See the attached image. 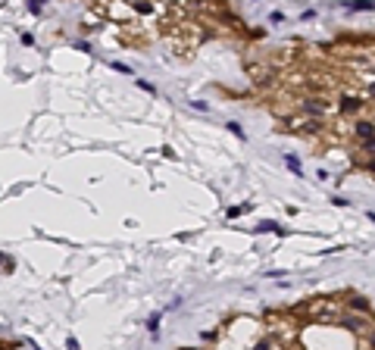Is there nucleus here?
<instances>
[{
    "label": "nucleus",
    "mask_w": 375,
    "mask_h": 350,
    "mask_svg": "<svg viewBox=\"0 0 375 350\" xmlns=\"http://www.w3.org/2000/svg\"><path fill=\"white\" fill-rule=\"evenodd\" d=\"M369 97H372V100H375V82H372V85H369Z\"/></svg>",
    "instance_id": "9d476101"
},
{
    "label": "nucleus",
    "mask_w": 375,
    "mask_h": 350,
    "mask_svg": "<svg viewBox=\"0 0 375 350\" xmlns=\"http://www.w3.org/2000/svg\"><path fill=\"white\" fill-rule=\"evenodd\" d=\"M244 210H247V207H231V210H228V216H231V219H235V216H241Z\"/></svg>",
    "instance_id": "0eeeda50"
},
{
    "label": "nucleus",
    "mask_w": 375,
    "mask_h": 350,
    "mask_svg": "<svg viewBox=\"0 0 375 350\" xmlns=\"http://www.w3.org/2000/svg\"><path fill=\"white\" fill-rule=\"evenodd\" d=\"M350 309H356V313H369V300H366V297H350Z\"/></svg>",
    "instance_id": "7ed1b4c3"
},
{
    "label": "nucleus",
    "mask_w": 375,
    "mask_h": 350,
    "mask_svg": "<svg viewBox=\"0 0 375 350\" xmlns=\"http://www.w3.org/2000/svg\"><path fill=\"white\" fill-rule=\"evenodd\" d=\"M350 10H372L375 4H372V0H353V4H347Z\"/></svg>",
    "instance_id": "39448f33"
},
{
    "label": "nucleus",
    "mask_w": 375,
    "mask_h": 350,
    "mask_svg": "<svg viewBox=\"0 0 375 350\" xmlns=\"http://www.w3.org/2000/svg\"><path fill=\"white\" fill-rule=\"evenodd\" d=\"M353 135L360 138V141H369V138H375V122H369V119H360L353 125Z\"/></svg>",
    "instance_id": "f257e3e1"
},
{
    "label": "nucleus",
    "mask_w": 375,
    "mask_h": 350,
    "mask_svg": "<svg viewBox=\"0 0 375 350\" xmlns=\"http://www.w3.org/2000/svg\"><path fill=\"white\" fill-rule=\"evenodd\" d=\"M284 163H288V169H291L294 175H300V160H297V157H291V153H288V157H284Z\"/></svg>",
    "instance_id": "20e7f679"
},
{
    "label": "nucleus",
    "mask_w": 375,
    "mask_h": 350,
    "mask_svg": "<svg viewBox=\"0 0 375 350\" xmlns=\"http://www.w3.org/2000/svg\"><path fill=\"white\" fill-rule=\"evenodd\" d=\"M228 132H231V135H238V138H244V128H241L238 122H228Z\"/></svg>",
    "instance_id": "423d86ee"
},
{
    "label": "nucleus",
    "mask_w": 375,
    "mask_h": 350,
    "mask_svg": "<svg viewBox=\"0 0 375 350\" xmlns=\"http://www.w3.org/2000/svg\"><path fill=\"white\" fill-rule=\"evenodd\" d=\"M363 147H366V150H372V153H375V138H369V141H363Z\"/></svg>",
    "instance_id": "6e6552de"
},
{
    "label": "nucleus",
    "mask_w": 375,
    "mask_h": 350,
    "mask_svg": "<svg viewBox=\"0 0 375 350\" xmlns=\"http://www.w3.org/2000/svg\"><path fill=\"white\" fill-rule=\"evenodd\" d=\"M363 109V100L360 97H344L341 100V113H360Z\"/></svg>",
    "instance_id": "f03ea898"
},
{
    "label": "nucleus",
    "mask_w": 375,
    "mask_h": 350,
    "mask_svg": "<svg viewBox=\"0 0 375 350\" xmlns=\"http://www.w3.org/2000/svg\"><path fill=\"white\" fill-rule=\"evenodd\" d=\"M366 344H372V347H375V328H369V338H366Z\"/></svg>",
    "instance_id": "1a4fd4ad"
}]
</instances>
